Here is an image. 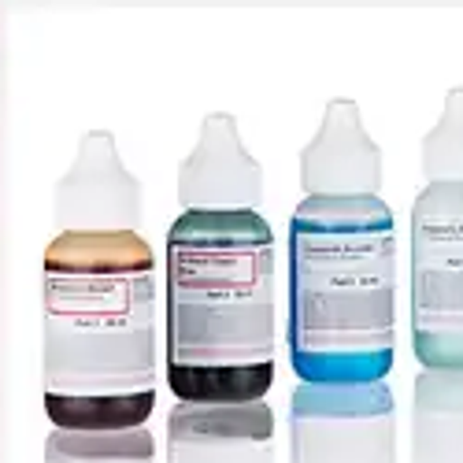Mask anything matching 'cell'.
<instances>
[{
    "instance_id": "8992f818",
    "label": "cell",
    "mask_w": 463,
    "mask_h": 463,
    "mask_svg": "<svg viewBox=\"0 0 463 463\" xmlns=\"http://www.w3.org/2000/svg\"><path fill=\"white\" fill-rule=\"evenodd\" d=\"M304 197H378L382 148L367 134L356 100H330L319 134L300 152Z\"/></svg>"
},
{
    "instance_id": "6da1fadb",
    "label": "cell",
    "mask_w": 463,
    "mask_h": 463,
    "mask_svg": "<svg viewBox=\"0 0 463 463\" xmlns=\"http://www.w3.org/2000/svg\"><path fill=\"white\" fill-rule=\"evenodd\" d=\"M152 252L130 230L71 234L49 263V408L71 430L141 427L156 404Z\"/></svg>"
},
{
    "instance_id": "9c48e42d",
    "label": "cell",
    "mask_w": 463,
    "mask_h": 463,
    "mask_svg": "<svg viewBox=\"0 0 463 463\" xmlns=\"http://www.w3.org/2000/svg\"><path fill=\"white\" fill-rule=\"evenodd\" d=\"M411 463H463V367H422L411 390Z\"/></svg>"
},
{
    "instance_id": "7a4b0ae2",
    "label": "cell",
    "mask_w": 463,
    "mask_h": 463,
    "mask_svg": "<svg viewBox=\"0 0 463 463\" xmlns=\"http://www.w3.org/2000/svg\"><path fill=\"white\" fill-rule=\"evenodd\" d=\"M167 378L178 401L275 385V238L260 212H185L167 238Z\"/></svg>"
},
{
    "instance_id": "5b68a950",
    "label": "cell",
    "mask_w": 463,
    "mask_h": 463,
    "mask_svg": "<svg viewBox=\"0 0 463 463\" xmlns=\"http://www.w3.org/2000/svg\"><path fill=\"white\" fill-rule=\"evenodd\" d=\"M289 463H397V401L378 382H300L289 401Z\"/></svg>"
},
{
    "instance_id": "3957f363",
    "label": "cell",
    "mask_w": 463,
    "mask_h": 463,
    "mask_svg": "<svg viewBox=\"0 0 463 463\" xmlns=\"http://www.w3.org/2000/svg\"><path fill=\"white\" fill-rule=\"evenodd\" d=\"M397 353V222L382 197H304L289 222V364L378 382Z\"/></svg>"
},
{
    "instance_id": "ba28073f",
    "label": "cell",
    "mask_w": 463,
    "mask_h": 463,
    "mask_svg": "<svg viewBox=\"0 0 463 463\" xmlns=\"http://www.w3.org/2000/svg\"><path fill=\"white\" fill-rule=\"evenodd\" d=\"M263 201V171L241 148L230 115H212L201 148L182 167L185 212H256Z\"/></svg>"
},
{
    "instance_id": "30bf717a",
    "label": "cell",
    "mask_w": 463,
    "mask_h": 463,
    "mask_svg": "<svg viewBox=\"0 0 463 463\" xmlns=\"http://www.w3.org/2000/svg\"><path fill=\"white\" fill-rule=\"evenodd\" d=\"M422 178L463 182V86L449 90L438 127L422 137Z\"/></svg>"
},
{
    "instance_id": "52a82bcc",
    "label": "cell",
    "mask_w": 463,
    "mask_h": 463,
    "mask_svg": "<svg viewBox=\"0 0 463 463\" xmlns=\"http://www.w3.org/2000/svg\"><path fill=\"white\" fill-rule=\"evenodd\" d=\"M275 411L263 401L189 404L171 415V463H275Z\"/></svg>"
},
{
    "instance_id": "277c9868",
    "label": "cell",
    "mask_w": 463,
    "mask_h": 463,
    "mask_svg": "<svg viewBox=\"0 0 463 463\" xmlns=\"http://www.w3.org/2000/svg\"><path fill=\"white\" fill-rule=\"evenodd\" d=\"M411 349L463 367V182H427L411 204Z\"/></svg>"
}]
</instances>
